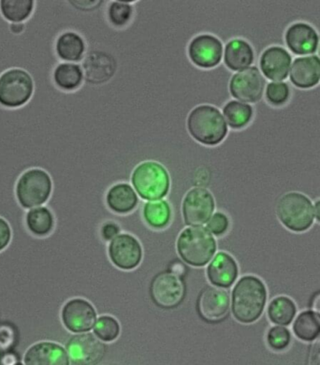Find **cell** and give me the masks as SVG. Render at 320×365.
Listing matches in <instances>:
<instances>
[{"label": "cell", "mask_w": 320, "mask_h": 365, "mask_svg": "<svg viewBox=\"0 0 320 365\" xmlns=\"http://www.w3.org/2000/svg\"><path fill=\"white\" fill-rule=\"evenodd\" d=\"M266 300L267 290L264 283L253 275H245L232 289V315L244 324L255 322L262 315Z\"/></svg>", "instance_id": "obj_1"}, {"label": "cell", "mask_w": 320, "mask_h": 365, "mask_svg": "<svg viewBox=\"0 0 320 365\" xmlns=\"http://www.w3.org/2000/svg\"><path fill=\"white\" fill-rule=\"evenodd\" d=\"M319 49H318V52H319V56H320V38H319Z\"/></svg>", "instance_id": "obj_46"}, {"label": "cell", "mask_w": 320, "mask_h": 365, "mask_svg": "<svg viewBox=\"0 0 320 365\" xmlns=\"http://www.w3.org/2000/svg\"><path fill=\"white\" fill-rule=\"evenodd\" d=\"M187 53L197 67L215 68L222 61L223 44L214 35L200 34L190 41Z\"/></svg>", "instance_id": "obj_15"}, {"label": "cell", "mask_w": 320, "mask_h": 365, "mask_svg": "<svg viewBox=\"0 0 320 365\" xmlns=\"http://www.w3.org/2000/svg\"><path fill=\"white\" fill-rule=\"evenodd\" d=\"M143 217L152 229H165L172 220V208L166 200H151L143 205Z\"/></svg>", "instance_id": "obj_27"}, {"label": "cell", "mask_w": 320, "mask_h": 365, "mask_svg": "<svg viewBox=\"0 0 320 365\" xmlns=\"http://www.w3.org/2000/svg\"><path fill=\"white\" fill-rule=\"evenodd\" d=\"M86 50V41L76 31H64L56 38L55 52L59 61L76 63L82 61Z\"/></svg>", "instance_id": "obj_22"}, {"label": "cell", "mask_w": 320, "mask_h": 365, "mask_svg": "<svg viewBox=\"0 0 320 365\" xmlns=\"http://www.w3.org/2000/svg\"><path fill=\"white\" fill-rule=\"evenodd\" d=\"M293 331L301 340H315L320 335V317L311 311L301 313L293 325Z\"/></svg>", "instance_id": "obj_30"}, {"label": "cell", "mask_w": 320, "mask_h": 365, "mask_svg": "<svg viewBox=\"0 0 320 365\" xmlns=\"http://www.w3.org/2000/svg\"><path fill=\"white\" fill-rule=\"evenodd\" d=\"M119 232H120V227L113 221H108L100 228L101 237L105 241H112L113 238L119 235Z\"/></svg>", "instance_id": "obj_38"}, {"label": "cell", "mask_w": 320, "mask_h": 365, "mask_svg": "<svg viewBox=\"0 0 320 365\" xmlns=\"http://www.w3.org/2000/svg\"><path fill=\"white\" fill-rule=\"evenodd\" d=\"M16 334L10 326L3 325L0 327V349H8L14 345Z\"/></svg>", "instance_id": "obj_37"}, {"label": "cell", "mask_w": 320, "mask_h": 365, "mask_svg": "<svg viewBox=\"0 0 320 365\" xmlns=\"http://www.w3.org/2000/svg\"><path fill=\"white\" fill-rule=\"evenodd\" d=\"M18 360L19 359H18L16 354H14V353H7V354L2 356L1 365H16L19 363Z\"/></svg>", "instance_id": "obj_42"}, {"label": "cell", "mask_w": 320, "mask_h": 365, "mask_svg": "<svg viewBox=\"0 0 320 365\" xmlns=\"http://www.w3.org/2000/svg\"><path fill=\"white\" fill-rule=\"evenodd\" d=\"M265 79L257 67H250L235 73L229 81V92L236 100L244 103H255L262 100Z\"/></svg>", "instance_id": "obj_11"}, {"label": "cell", "mask_w": 320, "mask_h": 365, "mask_svg": "<svg viewBox=\"0 0 320 365\" xmlns=\"http://www.w3.org/2000/svg\"><path fill=\"white\" fill-rule=\"evenodd\" d=\"M287 46L299 56L310 55L318 49L319 38L312 26L306 23L293 24L285 34Z\"/></svg>", "instance_id": "obj_17"}, {"label": "cell", "mask_w": 320, "mask_h": 365, "mask_svg": "<svg viewBox=\"0 0 320 365\" xmlns=\"http://www.w3.org/2000/svg\"><path fill=\"white\" fill-rule=\"evenodd\" d=\"M206 224H207L206 229H207L212 235L217 236V237L225 235L229 228L228 215L222 213V212H217V213H215Z\"/></svg>", "instance_id": "obj_36"}, {"label": "cell", "mask_w": 320, "mask_h": 365, "mask_svg": "<svg viewBox=\"0 0 320 365\" xmlns=\"http://www.w3.org/2000/svg\"><path fill=\"white\" fill-rule=\"evenodd\" d=\"M1 361H2V354H1V351H0V365H1Z\"/></svg>", "instance_id": "obj_47"}, {"label": "cell", "mask_w": 320, "mask_h": 365, "mask_svg": "<svg viewBox=\"0 0 320 365\" xmlns=\"http://www.w3.org/2000/svg\"><path fill=\"white\" fill-rule=\"evenodd\" d=\"M312 308L314 313H316V315L320 317V292L316 293V294L314 296L312 301Z\"/></svg>", "instance_id": "obj_44"}, {"label": "cell", "mask_w": 320, "mask_h": 365, "mask_svg": "<svg viewBox=\"0 0 320 365\" xmlns=\"http://www.w3.org/2000/svg\"><path fill=\"white\" fill-rule=\"evenodd\" d=\"M315 214L316 220H318L319 222H320V200L316 202L315 205Z\"/></svg>", "instance_id": "obj_45"}, {"label": "cell", "mask_w": 320, "mask_h": 365, "mask_svg": "<svg viewBox=\"0 0 320 365\" xmlns=\"http://www.w3.org/2000/svg\"><path fill=\"white\" fill-rule=\"evenodd\" d=\"M26 224L29 232L38 237H46L55 228V217L46 206L31 209L26 215Z\"/></svg>", "instance_id": "obj_26"}, {"label": "cell", "mask_w": 320, "mask_h": 365, "mask_svg": "<svg viewBox=\"0 0 320 365\" xmlns=\"http://www.w3.org/2000/svg\"><path fill=\"white\" fill-rule=\"evenodd\" d=\"M215 202L213 194L203 187H194L185 194L182 214L185 225H205L214 215Z\"/></svg>", "instance_id": "obj_9"}, {"label": "cell", "mask_w": 320, "mask_h": 365, "mask_svg": "<svg viewBox=\"0 0 320 365\" xmlns=\"http://www.w3.org/2000/svg\"><path fill=\"white\" fill-rule=\"evenodd\" d=\"M35 10V0H0V14L10 24L26 23Z\"/></svg>", "instance_id": "obj_28"}, {"label": "cell", "mask_w": 320, "mask_h": 365, "mask_svg": "<svg viewBox=\"0 0 320 365\" xmlns=\"http://www.w3.org/2000/svg\"><path fill=\"white\" fill-rule=\"evenodd\" d=\"M68 4L71 6V7L76 9V10L81 11H89L96 10L103 3V1H97V0H94V1H88V0H83V1H68Z\"/></svg>", "instance_id": "obj_40"}, {"label": "cell", "mask_w": 320, "mask_h": 365, "mask_svg": "<svg viewBox=\"0 0 320 365\" xmlns=\"http://www.w3.org/2000/svg\"><path fill=\"white\" fill-rule=\"evenodd\" d=\"M308 365H320V337L311 346Z\"/></svg>", "instance_id": "obj_41"}, {"label": "cell", "mask_w": 320, "mask_h": 365, "mask_svg": "<svg viewBox=\"0 0 320 365\" xmlns=\"http://www.w3.org/2000/svg\"><path fill=\"white\" fill-rule=\"evenodd\" d=\"M110 262L124 271L136 269L143 260V247L139 240L128 233L113 238L108 247Z\"/></svg>", "instance_id": "obj_12"}, {"label": "cell", "mask_w": 320, "mask_h": 365, "mask_svg": "<svg viewBox=\"0 0 320 365\" xmlns=\"http://www.w3.org/2000/svg\"><path fill=\"white\" fill-rule=\"evenodd\" d=\"M229 305V294L227 290L208 286L200 292L197 300V312L205 322L214 324L227 319Z\"/></svg>", "instance_id": "obj_13"}, {"label": "cell", "mask_w": 320, "mask_h": 365, "mask_svg": "<svg viewBox=\"0 0 320 365\" xmlns=\"http://www.w3.org/2000/svg\"><path fill=\"white\" fill-rule=\"evenodd\" d=\"M291 66V56L280 46L267 48L259 58V67L263 76L272 81L286 80Z\"/></svg>", "instance_id": "obj_19"}, {"label": "cell", "mask_w": 320, "mask_h": 365, "mask_svg": "<svg viewBox=\"0 0 320 365\" xmlns=\"http://www.w3.org/2000/svg\"><path fill=\"white\" fill-rule=\"evenodd\" d=\"M255 53L250 43L242 38L229 41L224 51V63L233 71H242L253 64Z\"/></svg>", "instance_id": "obj_23"}, {"label": "cell", "mask_w": 320, "mask_h": 365, "mask_svg": "<svg viewBox=\"0 0 320 365\" xmlns=\"http://www.w3.org/2000/svg\"><path fill=\"white\" fill-rule=\"evenodd\" d=\"M296 314V307L288 297H277L271 302L268 308V316L271 322L277 325H289Z\"/></svg>", "instance_id": "obj_31"}, {"label": "cell", "mask_w": 320, "mask_h": 365, "mask_svg": "<svg viewBox=\"0 0 320 365\" xmlns=\"http://www.w3.org/2000/svg\"><path fill=\"white\" fill-rule=\"evenodd\" d=\"M85 79L83 68L76 63L59 62L53 71V82L63 92L76 91Z\"/></svg>", "instance_id": "obj_25"}, {"label": "cell", "mask_w": 320, "mask_h": 365, "mask_svg": "<svg viewBox=\"0 0 320 365\" xmlns=\"http://www.w3.org/2000/svg\"><path fill=\"white\" fill-rule=\"evenodd\" d=\"M224 118L233 130H241L252 120L254 110L250 104L230 101L223 108Z\"/></svg>", "instance_id": "obj_29"}, {"label": "cell", "mask_w": 320, "mask_h": 365, "mask_svg": "<svg viewBox=\"0 0 320 365\" xmlns=\"http://www.w3.org/2000/svg\"><path fill=\"white\" fill-rule=\"evenodd\" d=\"M290 81L296 88L309 89L320 81V58L318 56L296 58L290 71Z\"/></svg>", "instance_id": "obj_21"}, {"label": "cell", "mask_w": 320, "mask_h": 365, "mask_svg": "<svg viewBox=\"0 0 320 365\" xmlns=\"http://www.w3.org/2000/svg\"><path fill=\"white\" fill-rule=\"evenodd\" d=\"M106 203L113 213L125 215L130 213L137 207L139 199L130 185L127 182H119L108 190Z\"/></svg>", "instance_id": "obj_24"}, {"label": "cell", "mask_w": 320, "mask_h": 365, "mask_svg": "<svg viewBox=\"0 0 320 365\" xmlns=\"http://www.w3.org/2000/svg\"><path fill=\"white\" fill-rule=\"evenodd\" d=\"M153 302L162 309H175L183 303L185 288L181 278L172 272H161L155 274L150 284Z\"/></svg>", "instance_id": "obj_8"}, {"label": "cell", "mask_w": 320, "mask_h": 365, "mask_svg": "<svg viewBox=\"0 0 320 365\" xmlns=\"http://www.w3.org/2000/svg\"><path fill=\"white\" fill-rule=\"evenodd\" d=\"M206 274L212 285L220 289H229L238 277L237 262L229 254L220 251L208 265Z\"/></svg>", "instance_id": "obj_18"}, {"label": "cell", "mask_w": 320, "mask_h": 365, "mask_svg": "<svg viewBox=\"0 0 320 365\" xmlns=\"http://www.w3.org/2000/svg\"><path fill=\"white\" fill-rule=\"evenodd\" d=\"M9 29H10V31L13 33V34L19 35L24 31V29H25V23L10 24Z\"/></svg>", "instance_id": "obj_43"}, {"label": "cell", "mask_w": 320, "mask_h": 365, "mask_svg": "<svg viewBox=\"0 0 320 365\" xmlns=\"http://www.w3.org/2000/svg\"><path fill=\"white\" fill-rule=\"evenodd\" d=\"M266 100L273 106H282L288 103L290 97V88L287 83L272 82L265 91Z\"/></svg>", "instance_id": "obj_34"}, {"label": "cell", "mask_w": 320, "mask_h": 365, "mask_svg": "<svg viewBox=\"0 0 320 365\" xmlns=\"http://www.w3.org/2000/svg\"><path fill=\"white\" fill-rule=\"evenodd\" d=\"M52 176L40 168H32L24 172L17 179L16 197L24 209L40 207L52 195Z\"/></svg>", "instance_id": "obj_4"}, {"label": "cell", "mask_w": 320, "mask_h": 365, "mask_svg": "<svg viewBox=\"0 0 320 365\" xmlns=\"http://www.w3.org/2000/svg\"><path fill=\"white\" fill-rule=\"evenodd\" d=\"M34 91V80L23 68H10L0 74V106L19 109L31 101Z\"/></svg>", "instance_id": "obj_6"}, {"label": "cell", "mask_w": 320, "mask_h": 365, "mask_svg": "<svg viewBox=\"0 0 320 365\" xmlns=\"http://www.w3.org/2000/svg\"><path fill=\"white\" fill-rule=\"evenodd\" d=\"M121 327L118 320L112 316H101L94 326V334L103 342L110 343L118 339Z\"/></svg>", "instance_id": "obj_32"}, {"label": "cell", "mask_w": 320, "mask_h": 365, "mask_svg": "<svg viewBox=\"0 0 320 365\" xmlns=\"http://www.w3.org/2000/svg\"><path fill=\"white\" fill-rule=\"evenodd\" d=\"M82 66L86 82L92 85L108 82L116 71L115 59L103 51L88 53Z\"/></svg>", "instance_id": "obj_16"}, {"label": "cell", "mask_w": 320, "mask_h": 365, "mask_svg": "<svg viewBox=\"0 0 320 365\" xmlns=\"http://www.w3.org/2000/svg\"><path fill=\"white\" fill-rule=\"evenodd\" d=\"M68 358L74 365H97L103 360L107 346L92 334H78L66 344Z\"/></svg>", "instance_id": "obj_10"}, {"label": "cell", "mask_w": 320, "mask_h": 365, "mask_svg": "<svg viewBox=\"0 0 320 365\" xmlns=\"http://www.w3.org/2000/svg\"><path fill=\"white\" fill-rule=\"evenodd\" d=\"M277 214L281 223L293 232H304L312 226V202L304 194L289 192L278 200Z\"/></svg>", "instance_id": "obj_7"}, {"label": "cell", "mask_w": 320, "mask_h": 365, "mask_svg": "<svg viewBox=\"0 0 320 365\" xmlns=\"http://www.w3.org/2000/svg\"><path fill=\"white\" fill-rule=\"evenodd\" d=\"M11 240V230L4 218L0 217V251L4 250Z\"/></svg>", "instance_id": "obj_39"}, {"label": "cell", "mask_w": 320, "mask_h": 365, "mask_svg": "<svg viewBox=\"0 0 320 365\" xmlns=\"http://www.w3.org/2000/svg\"><path fill=\"white\" fill-rule=\"evenodd\" d=\"M61 319L65 328L71 333H88L95 326L97 312L88 301L74 298L63 307Z\"/></svg>", "instance_id": "obj_14"}, {"label": "cell", "mask_w": 320, "mask_h": 365, "mask_svg": "<svg viewBox=\"0 0 320 365\" xmlns=\"http://www.w3.org/2000/svg\"><path fill=\"white\" fill-rule=\"evenodd\" d=\"M26 365H70L68 352L59 344L40 342L26 352Z\"/></svg>", "instance_id": "obj_20"}, {"label": "cell", "mask_w": 320, "mask_h": 365, "mask_svg": "<svg viewBox=\"0 0 320 365\" xmlns=\"http://www.w3.org/2000/svg\"><path fill=\"white\" fill-rule=\"evenodd\" d=\"M187 128L190 136L202 145H220L228 134L225 118L217 107L200 106L194 108L187 116Z\"/></svg>", "instance_id": "obj_2"}, {"label": "cell", "mask_w": 320, "mask_h": 365, "mask_svg": "<svg viewBox=\"0 0 320 365\" xmlns=\"http://www.w3.org/2000/svg\"><path fill=\"white\" fill-rule=\"evenodd\" d=\"M16 365H24V364H20V363H18V364H16Z\"/></svg>", "instance_id": "obj_48"}, {"label": "cell", "mask_w": 320, "mask_h": 365, "mask_svg": "<svg viewBox=\"0 0 320 365\" xmlns=\"http://www.w3.org/2000/svg\"><path fill=\"white\" fill-rule=\"evenodd\" d=\"M133 8L128 2L113 1L108 8V18L110 23L116 28L128 25L133 18Z\"/></svg>", "instance_id": "obj_33"}, {"label": "cell", "mask_w": 320, "mask_h": 365, "mask_svg": "<svg viewBox=\"0 0 320 365\" xmlns=\"http://www.w3.org/2000/svg\"><path fill=\"white\" fill-rule=\"evenodd\" d=\"M217 241L205 227H188L178 236L176 250L179 257L193 267L207 265L217 252Z\"/></svg>", "instance_id": "obj_3"}, {"label": "cell", "mask_w": 320, "mask_h": 365, "mask_svg": "<svg viewBox=\"0 0 320 365\" xmlns=\"http://www.w3.org/2000/svg\"><path fill=\"white\" fill-rule=\"evenodd\" d=\"M131 182L143 200H158L169 193L170 180L168 170L155 161H145L134 169Z\"/></svg>", "instance_id": "obj_5"}, {"label": "cell", "mask_w": 320, "mask_h": 365, "mask_svg": "<svg viewBox=\"0 0 320 365\" xmlns=\"http://www.w3.org/2000/svg\"><path fill=\"white\" fill-rule=\"evenodd\" d=\"M290 339L291 337L288 329L280 327V326L272 328L267 334L268 345L272 349L277 351L288 348Z\"/></svg>", "instance_id": "obj_35"}]
</instances>
